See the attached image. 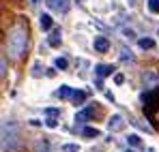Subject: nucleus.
Masks as SVG:
<instances>
[{
	"label": "nucleus",
	"instance_id": "1",
	"mask_svg": "<svg viewBox=\"0 0 159 152\" xmlns=\"http://www.w3.org/2000/svg\"><path fill=\"white\" fill-rule=\"evenodd\" d=\"M26 45H28V28L24 24H13L7 32V51L11 58L20 60L26 51Z\"/></svg>",
	"mask_w": 159,
	"mask_h": 152
},
{
	"label": "nucleus",
	"instance_id": "2",
	"mask_svg": "<svg viewBox=\"0 0 159 152\" xmlns=\"http://www.w3.org/2000/svg\"><path fill=\"white\" fill-rule=\"evenodd\" d=\"M15 148H17V131H15V124L11 120H4L2 122V150L13 152Z\"/></svg>",
	"mask_w": 159,
	"mask_h": 152
},
{
	"label": "nucleus",
	"instance_id": "3",
	"mask_svg": "<svg viewBox=\"0 0 159 152\" xmlns=\"http://www.w3.org/2000/svg\"><path fill=\"white\" fill-rule=\"evenodd\" d=\"M45 4H48L50 11H56V13H67L71 9L69 0H45Z\"/></svg>",
	"mask_w": 159,
	"mask_h": 152
},
{
	"label": "nucleus",
	"instance_id": "4",
	"mask_svg": "<svg viewBox=\"0 0 159 152\" xmlns=\"http://www.w3.org/2000/svg\"><path fill=\"white\" fill-rule=\"evenodd\" d=\"M123 127H125V118H123L120 114H112L110 120H107V128H110L112 133H116V131H120Z\"/></svg>",
	"mask_w": 159,
	"mask_h": 152
},
{
	"label": "nucleus",
	"instance_id": "5",
	"mask_svg": "<svg viewBox=\"0 0 159 152\" xmlns=\"http://www.w3.org/2000/svg\"><path fill=\"white\" fill-rule=\"evenodd\" d=\"M142 84H144V88H155L159 84V75L155 71H146V73L142 75Z\"/></svg>",
	"mask_w": 159,
	"mask_h": 152
},
{
	"label": "nucleus",
	"instance_id": "6",
	"mask_svg": "<svg viewBox=\"0 0 159 152\" xmlns=\"http://www.w3.org/2000/svg\"><path fill=\"white\" fill-rule=\"evenodd\" d=\"M93 47H95V51H99V54H106V51L110 50V41H107V37H95Z\"/></svg>",
	"mask_w": 159,
	"mask_h": 152
},
{
	"label": "nucleus",
	"instance_id": "7",
	"mask_svg": "<svg viewBox=\"0 0 159 152\" xmlns=\"http://www.w3.org/2000/svg\"><path fill=\"white\" fill-rule=\"evenodd\" d=\"M114 67L112 64H95V75L97 77H107V75H114Z\"/></svg>",
	"mask_w": 159,
	"mask_h": 152
},
{
	"label": "nucleus",
	"instance_id": "8",
	"mask_svg": "<svg viewBox=\"0 0 159 152\" xmlns=\"http://www.w3.org/2000/svg\"><path fill=\"white\" fill-rule=\"evenodd\" d=\"M39 26H41V30H45V32L52 30L54 20L50 17V13H41V15H39Z\"/></svg>",
	"mask_w": 159,
	"mask_h": 152
},
{
	"label": "nucleus",
	"instance_id": "9",
	"mask_svg": "<svg viewBox=\"0 0 159 152\" xmlns=\"http://www.w3.org/2000/svg\"><path fill=\"white\" fill-rule=\"evenodd\" d=\"M56 97H58V99H71V97H73V88L67 86V84H62V86L56 90Z\"/></svg>",
	"mask_w": 159,
	"mask_h": 152
},
{
	"label": "nucleus",
	"instance_id": "10",
	"mask_svg": "<svg viewBox=\"0 0 159 152\" xmlns=\"http://www.w3.org/2000/svg\"><path fill=\"white\" fill-rule=\"evenodd\" d=\"M48 45H50V47H58V45H60V30H50Z\"/></svg>",
	"mask_w": 159,
	"mask_h": 152
},
{
	"label": "nucleus",
	"instance_id": "11",
	"mask_svg": "<svg viewBox=\"0 0 159 152\" xmlns=\"http://www.w3.org/2000/svg\"><path fill=\"white\" fill-rule=\"evenodd\" d=\"M34 150L37 152H50V141L43 137V139H37L34 141Z\"/></svg>",
	"mask_w": 159,
	"mask_h": 152
},
{
	"label": "nucleus",
	"instance_id": "12",
	"mask_svg": "<svg viewBox=\"0 0 159 152\" xmlns=\"http://www.w3.org/2000/svg\"><path fill=\"white\" fill-rule=\"evenodd\" d=\"M82 135H84V137H99V135H101V131H99L97 127H84Z\"/></svg>",
	"mask_w": 159,
	"mask_h": 152
},
{
	"label": "nucleus",
	"instance_id": "13",
	"mask_svg": "<svg viewBox=\"0 0 159 152\" xmlns=\"http://www.w3.org/2000/svg\"><path fill=\"white\" fill-rule=\"evenodd\" d=\"M120 60H123V62H133L135 56H133L131 50H125V47H123V50H120Z\"/></svg>",
	"mask_w": 159,
	"mask_h": 152
},
{
	"label": "nucleus",
	"instance_id": "14",
	"mask_svg": "<svg viewBox=\"0 0 159 152\" xmlns=\"http://www.w3.org/2000/svg\"><path fill=\"white\" fill-rule=\"evenodd\" d=\"M125 139H127V146H131V148H138V146H140V135H135V133L127 135Z\"/></svg>",
	"mask_w": 159,
	"mask_h": 152
},
{
	"label": "nucleus",
	"instance_id": "15",
	"mask_svg": "<svg viewBox=\"0 0 159 152\" xmlns=\"http://www.w3.org/2000/svg\"><path fill=\"white\" fill-rule=\"evenodd\" d=\"M67 64H69V62H67V58H65V56H58V58L54 60V67H56V69H60V71H65V69H67Z\"/></svg>",
	"mask_w": 159,
	"mask_h": 152
},
{
	"label": "nucleus",
	"instance_id": "16",
	"mask_svg": "<svg viewBox=\"0 0 159 152\" xmlns=\"http://www.w3.org/2000/svg\"><path fill=\"white\" fill-rule=\"evenodd\" d=\"M43 71H45V69L41 67V62H34V64H32V71H30V75H32V77H41V75H43Z\"/></svg>",
	"mask_w": 159,
	"mask_h": 152
},
{
	"label": "nucleus",
	"instance_id": "17",
	"mask_svg": "<svg viewBox=\"0 0 159 152\" xmlns=\"http://www.w3.org/2000/svg\"><path fill=\"white\" fill-rule=\"evenodd\" d=\"M138 43H140L142 50H153V47H155V41H153V39H140Z\"/></svg>",
	"mask_w": 159,
	"mask_h": 152
},
{
	"label": "nucleus",
	"instance_id": "18",
	"mask_svg": "<svg viewBox=\"0 0 159 152\" xmlns=\"http://www.w3.org/2000/svg\"><path fill=\"white\" fill-rule=\"evenodd\" d=\"M84 99H86V94H84V92H82V90H73V97H71V101L73 103H84Z\"/></svg>",
	"mask_w": 159,
	"mask_h": 152
},
{
	"label": "nucleus",
	"instance_id": "19",
	"mask_svg": "<svg viewBox=\"0 0 159 152\" xmlns=\"http://www.w3.org/2000/svg\"><path fill=\"white\" fill-rule=\"evenodd\" d=\"M60 150H62V152H80V146H78V144H62Z\"/></svg>",
	"mask_w": 159,
	"mask_h": 152
},
{
	"label": "nucleus",
	"instance_id": "20",
	"mask_svg": "<svg viewBox=\"0 0 159 152\" xmlns=\"http://www.w3.org/2000/svg\"><path fill=\"white\" fill-rule=\"evenodd\" d=\"M45 127L48 128H56L58 127V118H56V116H48V118H45Z\"/></svg>",
	"mask_w": 159,
	"mask_h": 152
},
{
	"label": "nucleus",
	"instance_id": "21",
	"mask_svg": "<svg viewBox=\"0 0 159 152\" xmlns=\"http://www.w3.org/2000/svg\"><path fill=\"white\" fill-rule=\"evenodd\" d=\"M148 11L151 13H159V0H148Z\"/></svg>",
	"mask_w": 159,
	"mask_h": 152
},
{
	"label": "nucleus",
	"instance_id": "22",
	"mask_svg": "<svg viewBox=\"0 0 159 152\" xmlns=\"http://www.w3.org/2000/svg\"><path fill=\"white\" fill-rule=\"evenodd\" d=\"M43 114H45V116H56V118H58V116H60V109H56V107H48Z\"/></svg>",
	"mask_w": 159,
	"mask_h": 152
},
{
	"label": "nucleus",
	"instance_id": "23",
	"mask_svg": "<svg viewBox=\"0 0 159 152\" xmlns=\"http://www.w3.org/2000/svg\"><path fill=\"white\" fill-rule=\"evenodd\" d=\"M123 34H125V39H135V32L131 28H123Z\"/></svg>",
	"mask_w": 159,
	"mask_h": 152
},
{
	"label": "nucleus",
	"instance_id": "24",
	"mask_svg": "<svg viewBox=\"0 0 159 152\" xmlns=\"http://www.w3.org/2000/svg\"><path fill=\"white\" fill-rule=\"evenodd\" d=\"M114 81H116V84L120 86V84L125 81V75H123V73H116V75H114Z\"/></svg>",
	"mask_w": 159,
	"mask_h": 152
},
{
	"label": "nucleus",
	"instance_id": "25",
	"mask_svg": "<svg viewBox=\"0 0 159 152\" xmlns=\"http://www.w3.org/2000/svg\"><path fill=\"white\" fill-rule=\"evenodd\" d=\"M0 69H2V71H0V75H4V73H7V58H4V56H2V62H0Z\"/></svg>",
	"mask_w": 159,
	"mask_h": 152
},
{
	"label": "nucleus",
	"instance_id": "26",
	"mask_svg": "<svg viewBox=\"0 0 159 152\" xmlns=\"http://www.w3.org/2000/svg\"><path fill=\"white\" fill-rule=\"evenodd\" d=\"M39 2H41V0H30V4H32V7H37Z\"/></svg>",
	"mask_w": 159,
	"mask_h": 152
},
{
	"label": "nucleus",
	"instance_id": "27",
	"mask_svg": "<svg viewBox=\"0 0 159 152\" xmlns=\"http://www.w3.org/2000/svg\"><path fill=\"white\" fill-rule=\"evenodd\" d=\"M127 152H133V150H131V148H129V150H127Z\"/></svg>",
	"mask_w": 159,
	"mask_h": 152
}]
</instances>
